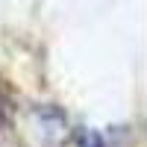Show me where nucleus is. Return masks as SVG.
<instances>
[{
  "label": "nucleus",
  "instance_id": "obj_1",
  "mask_svg": "<svg viewBox=\"0 0 147 147\" xmlns=\"http://www.w3.org/2000/svg\"><path fill=\"white\" fill-rule=\"evenodd\" d=\"M15 129L27 147H65L71 138L68 115L53 103H35L24 109L15 121Z\"/></svg>",
  "mask_w": 147,
  "mask_h": 147
},
{
  "label": "nucleus",
  "instance_id": "obj_2",
  "mask_svg": "<svg viewBox=\"0 0 147 147\" xmlns=\"http://www.w3.org/2000/svg\"><path fill=\"white\" fill-rule=\"evenodd\" d=\"M80 147H103V141H100L97 132L85 129V132H80Z\"/></svg>",
  "mask_w": 147,
  "mask_h": 147
},
{
  "label": "nucleus",
  "instance_id": "obj_3",
  "mask_svg": "<svg viewBox=\"0 0 147 147\" xmlns=\"http://www.w3.org/2000/svg\"><path fill=\"white\" fill-rule=\"evenodd\" d=\"M6 132V106H3V97H0V138Z\"/></svg>",
  "mask_w": 147,
  "mask_h": 147
}]
</instances>
